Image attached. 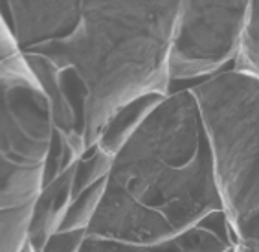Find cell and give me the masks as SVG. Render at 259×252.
<instances>
[{
	"label": "cell",
	"mask_w": 259,
	"mask_h": 252,
	"mask_svg": "<svg viewBox=\"0 0 259 252\" xmlns=\"http://www.w3.org/2000/svg\"><path fill=\"white\" fill-rule=\"evenodd\" d=\"M112 158L98 146L90 148L74 166V184H72V199L81 192L89 190L96 183L107 178L112 166Z\"/></svg>",
	"instance_id": "obj_4"
},
{
	"label": "cell",
	"mask_w": 259,
	"mask_h": 252,
	"mask_svg": "<svg viewBox=\"0 0 259 252\" xmlns=\"http://www.w3.org/2000/svg\"><path fill=\"white\" fill-rule=\"evenodd\" d=\"M103 192L105 178L100 183H96L94 186H90L85 192H81L79 195H75L72 199V204H70L66 218L59 230H63V232H68V230H89L90 223L94 219L98 206L101 203Z\"/></svg>",
	"instance_id": "obj_5"
},
{
	"label": "cell",
	"mask_w": 259,
	"mask_h": 252,
	"mask_svg": "<svg viewBox=\"0 0 259 252\" xmlns=\"http://www.w3.org/2000/svg\"><path fill=\"white\" fill-rule=\"evenodd\" d=\"M190 101L155 107L112 158L105 192L87 234L120 243H155L190 219L186 158L195 140Z\"/></svg>",
	"instance_id": "obj_2"
},
{
	"label": "cell",
	"mask_w": 259,
	"mask_h": 252,
	"mask_svg": "<svg viewBox=\"0 0 259 252\" xmlns=\"http://www.w3.org/2000/svg\"><path fill=\"white\" fill-rule=\"evenodd\" d=\"M17 48L50 101L52 127L81 158L131 101L160 92L177 4L8 0Z\"/></svg>",
	"instance_id": "obj_1"
},
{
	"label": "cell",
	"mask_w": 259,
	"mask_h": 252,
	"mask_svg": "<svg viewBox=\"0 0 259 252\" xmlns=\"http://www.w3.org/2000/svg\"><path fill=\"white\" fill-rule=\"evenodd\" d=\"M20 252H35V250H33V247H31L30 243L26 241V245H24L22 248H20Z\"/></svg>",
	"instance_id": "obj_7"
},
{
	"label": "cell",
	"mask_w": 259,
	"mask_h": 252,
	"mask_svg": "<svg viewBox=\"0 0 259 252\" xmlns=\"http://www.w3.org/2000/svg\"><path fill=\"white\" fill-rule=\"evenodd\" d=\"M75 166V164H74ZM74 166L55 178L31 203V215L28 225V243L35 252H40L52 234L59 232L66 212L72 204V184H74Z\"/></svg>",
	"instance_id": "obj_3"
},
{
	"label": "cell",
	"mask_w": 259,
	"mask_h": 252,
	"mask_svg": "<svg viewBox=\"0 0 259 252\" xmlns=\"http://www.w3.org/2000/svg\"><path fill=\"white\" fill-rule=\"evenodd\" d=\"M87 239V230H68L52 234L40 252H79Z\"/></svg>",
	"instance_id": "obj_6"
}]
</instances>
